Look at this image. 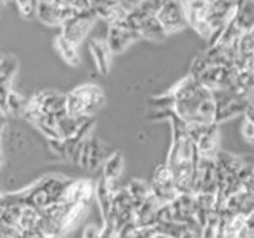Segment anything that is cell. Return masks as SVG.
Here are the masks:
<instances>
[{
	"label": "cell",
	"instance_id": "1",
	"mask_svg": "<svg viewBox=\"0 0 254 238\" xmlns=\"http://www.w3.org/2000/svg\"><path fill=\"white\" fill-rule=\"evenodd\" d=\"M167 92L173 97V113L185 124L214 122L216 105L213 91L205 87L192 75L180 79Z\"/></svg>",
	"mask_w": 254,
	"mask_h": 238
},
{
	"label": "cell",
	"instance_id": "2",
	"mask_svg": "<svg viewBox=\"0 0 254 238\" xmlns=\"http://www.w3.org/2000/svg\"><path fill=\"white\" fill-rule=\"evenodd\" d=\"M169 121L172 124V141L165 164L175 173L178 192L194 194V170L198 159L195 145L188 132V125L177 115L173 113Z\"/></svg>",
	"mask_w": 254,
	"mask_h": 238
},
{
	"label": "cell",
	"instance_id": "3",
	"mask_svg": "<svg viewBox=\"0 0 254 238\" xmlns=\"http://www.w3.org/2000/svg\"><path fill=\"white\" fill-rule=\"evenodd\" d=\"M105 105V94L97 84H81L67 94L65 111L70 116L92 118Z\"/></svg>",
	"mask_w": 254,
	"mask_h": 238
},
{
	"label": "cell",
	"instance_id": "4",
	"mask_svg": "<svg viewBox=\"0 0 254 238\" xmlns=\"http://www.w3.org/2000/svg\"><path fill=\"white\" fill-rule=\"evenodd\" d=\"M189 75L197 78L205 87L210 91H219V89H229L234 84V68L226 65H218V63L208 62L203 54L197 58L190 63Z\"/></svg>",
	"mask_w": 254,
	"mask_h": 238
},
{
	"label": "cell",
	"instance_id": "5",
	"mask_svg": "<svg viewBox=\"0 0 254 238\" xmlns=\"http://www.w3.org/2000/svg\"><path fill=\"white\" fill-rule=\"evenodd\" d=\"M254 27V0H242L232 19L222 29L216 42L238 45L240 38Z\"/></svg>",
	"mask_w": 254,
	"mask_h": 238
},
{
	"label": "cell",
	"instance_id": "6",
	"mask_svg": "<svg viewBox=\"0 0 254 238\" xmlns=\"http://www.w3.org/2000/svg\"><path fill=\"white\" fill-rule=\"evenodd\" d=\"M198 157L214 159L219 153V124H186Z\"/></svg>",
	"mask_w": 254,
	"mask_h": 238
},
{
	"label": "cell",
	"instance_id": "7",
	"mask_svg": "<svg viewBox=\"0 0 254 238\" xmlns=\"http://www.w3.org/2000/svg\"><path fill=\"white\" fill-rule=\"evenodd\" d=\"M214 105H216V113H214V122L221 124L235 116L245 113L246 107L250 105V100H246L242 95H238L232 87L229 89L213 91Z\"/></svg>",
	"mask_w": 254,
	"mask_h": 238
},
{
	"label": "cell",
	"instance_id": "8",
	"mask_svg": "<svg viewBox=\"0 0 254 238\" xmlns=\"http://www.w3.org/2000/svg\"><path fill=\"white\" fill-rule=\"evenodd\" d=\"M234 68V84L232 89L245 97L246 100L253 102L254 99V53H240L232 65Z\"/></svg>",
	"mask_w": 254,
	"mask_h": 238
},
{
	"label": "cell",
	"instance_id": "9",
	"mask_svg": "<svg viewBox=\"0 0 254 238\" xmlns=\"http://www.w3.org/2000/svg\"><path fill=\"white\" fill-rule=\"evenodd\" d=\"M126 22L137 30L141 38L151 40V42H164L169 37L165 34L162 24L159 22L157 16L143 11L140 8H133L127 13Z\"/></svg>",
	"mask_w": 254,
	"mask_h": 238
},
{
	"label": "cell",
	"instance_id": "10",
	"mask_svg": "<svg viewBox=\"0 0 254 238\" xmlns=\"http://www.w3.org/2000/svg\"><path fill=\"white\" fill-rule=\"evenodd\" d=\"M97 13H95L92 8H86L76 13L73 18L67 19L62 24V35L65 37L70 43L79 45L83 40L87 37V34L91 32L94 22L97 21Z\"/></svg>",
	"mask_w": 254,
	"mask_h": 238
},
{
	"label": "cell",
	"instance_id": "11",
	"mask_svg": "<svg viewBox=\"0 0 254 238\" xmlns=\"http://www.w3.org/2000/svg\"><path fill=\"white\" fill-rule=\"evenodd\" d=\"M151 192L161 202V205H169L180 195L177 181H175V173L167 164L159 165L156 169L153 182H151Z\"/></svg>",
	"mask_w": 254,
	"mask_h": 238
},
{
	"label": "cell",
	"instance_id": "12",
	"mask_svg": "<svg viewBox=\"0 0 254 238\" xmlns=\"http://www.w3.org/2000/svg\"><path fill=\"white\" fill-rule=\"evenodd\" d=\"M159 22L162 24L167 35H173L177 32H181L188 24L186 10L183 6L181 0H169L161 10L156 13Z\"/></svg>",
	"mask_w": 254,
	"mask_h": 238
},
{
	"label": "cell",
	"instance_id": "13",
	"mask_svg": "<svg viewBox=\"0 0 254 238\" xmlns=\"http://www.w3.org/2000/svg\"><path fill=\"white\" fill-rule=\"evenodd\" d=\"M216 162L214 159L198 157L194 170V194L197 192H216Z\"/></svg>",
	"mask_w": 254,
	"mask_h": 238
},
{
	"label": "cell",
	"instance_id": "14",
	"mask_svg": "<svg viewBox=\"0 0 254 238\" xmlns=\"http://www.w3.org/2000/svg\"><path fill=\"white\" fill-rule=\"evenodd\" d=\"M140 34L135 30L132 26L126 22V19L123 22L118 24H111L108 27V35H107V45L110 46V50L113 54H121L124 53L127 48H129L133 42L140 40Z\"/></svg>",
	"mask_w": 254,
	"mask_h": 238
},
{
	"label": "cell",
	"instance_id": "15",
	"mask_svg": "<svg viewBox=\"0 0 254 238\" xmlns=\"http://www.w3.org/2000/svg\"><path fill=\"white\" fill-rule=\"evenodd\" d=\"M108 159V146L97 137H89L83 145L79 165L87 170H95Z\"/></svg>",
	"mask_w": 254,
	"mask_h": 238
},
{
	"label": "cell",
	"instance_id": "16",
	"mask_svg": "<svg viewBox=\"0 0 254 238\" xmlns=\"http://www.w3.org/2000/svg\"><path fill=\"white\" fill-rule=\"evenodd\" d=\"M238 54H240V51H238V45L214 42V43L208 45V48L205 50L203 58L211 63L232 67L238 58Z\"/></svg>",
	"mask_w": 254,
	"mask_h": 238
},
{
	"label": "cell",
	"instance_id": "17",
	"mask_svg": "<svg viewBox=\"0 0 254 238\" xmlns=\"http://www.w3.org/2000/svg\"><path fill=\"white\" fill-rule=\"evenodd\" d=\"M95 195V186L91 179H76L71 181L64 192L61 202L62 203H89Z\"/></svg>",
	"mask_w": 254,
	"mask_h": 238
},
{
	"label": "cell",
	"instance_id": "18",
	"mask_svg": "<svg viewBox=\"0 0 254 238\" xmlns=\"http://www.w3.org/2000/svg\"><path fill=\"white\" fill-rule=\"evenodd\" d=\"M173 218L177 222L185 226H195V206H194V194H180L172 202Z\"/></svg>",
	"mask_w": 254,
	"mask_h": 238
},
{
	"label": "cell",
	"instance_id": "19",
	"mask_svg": "<svg viewBox=\"0 0 254 238\" xmlns=\"http://www.w3.org/2000/svg\"><path fill=\"white\" fill-rule=\"evenodd\" d=\"M195 221L200 227H205L213 214H216V192H197L194 194Z\"/></svg>",
	"mask_w": 254,
	"mask_h": 238
},
{
	"label": "cell",
	"instance_id": "20",
	"mask_svg": "<svg viewBox=\"0 0 254 238\" xmlns=\"http://www.w3.org/2000/svg\"><path fill=\"white\" fill-rule=\"evenodd\" d=\"M226 210H229L235 216H251L254 213V194L246 189L238 190V192L227 197Z\"/></svg>",
	"mask_w": 254,
	"mask_h": 238
},
{
	"label": "cell",
	"instance_id": "21",
	"mask_svg": "<svg viewBox=\"0 0 254 238\" xmlns=\"http://www.w3.org/2000/svg\"><path fill=\"white\" fill-rule=\"evenodd\" d=\"M159 206H161V202L154 197V194H151L145 202L135 208V222H137V226L141 229L154 227Z\"/></svg>",
	"mask_w": 254,
	"mask_h": 238
},
{
	"label": "cell",
	"instance_id": "22",
	"mask_svg": "<svg viewBox=\"0 0 254 238\" xmlns=\"http://www.w3.org/2000/svg\"><path fill=\"white\" fill-rule=\"evenodd\" d=\"M89 50L97 70L102 75H108L111 68V56H113V53H111L107 42H103L100 38H92L89 42Z\"/></svg>",
	"mask_w": 254,
	"mask_h": 238
},
{
	"label": "cell",
	"instance_id": "23",
	"mask_svg": "<svg viewBox=\"0 0 254 238\" xmlns=\"http://www.w3.org/2000/svg\"><path fill=\"white\" fill-rule=\"evenodd\" d=\"M113 195H115V192L108 187L107 179L102 177L97 184H95V198H97L103 222H107L110 218L111 206H113Z\"/></svg>",
	"mask_w": 254,
	"mask_h": 238
},
{
	"label": "cell",
	"instance_id": "24",
	"mask_svg": "<svg viewBox=\"0 0 254 238\" xmlns=\"http://www.w3.org/2000/svg\"><path fill=\"white\" fill-rule=\"evenodd\" d=\"M124 170V156L116 151V153L110 154L108 159L103 162V173L102 177L107 179H119Z\"/></svg>",
	"mask_w": 254,
	"mask_h": 238
},
{
	"label": "cell",
	"instance_id": "25",
	"mask_svg": "<svg viewBox=\"0 0 254 238\" xmlns=\"http://www.w3.org/2000/svg\"><path fill=\"white\" fill-rule=\"evenodd\" d=\"M56 48H58L59 54L62 56V59L65 60L68 65H78L79 63V56H78V51H76V45L70 43L68 40L64 37L62 34L56 38Z\"/></svg>",
	"mask_w": 254,
	"mask_h": 238
},
{
	"label": "cell",
	"instance_id": "26",
	"mask_svg": "<svg viewBox=\"0 0 254 238\" xmlns=\"http://www.w3.org/2000/svg\"><path fill=\"white\" fill-rule=\"evenodd\" d=\"M40 218H42V210H37V208H34V206L24 205L19 221H18V229L21 230V232L35 229L40 224Z\"/></svg>",
	"mask_w": 254,
	"mask_h": 238
},
{
	"label": "cell",
	"instance_id": "27",
	"mask_svg": "<svg viewBox=\"0 0 254 238\" xmlns=\"http://www.w3.org/2000/svg\"><path fill=\"white\" fill-rule=\"evenodd\" d=\"M127 190H129V194L135 203V208L140 206L151 194H153L151 192V184H148V182L138 178H133L129 184H127Z\"/></svg>",
	"mask_w": 254,
	"mask_h": 238
},
{
	"label": "cell",
	"instance_id": "28",
	"mask_svg": "<svg viewBox=\"0 0 254 238\" xmlns=\"http://www.w3.org/2000/svg\"><path fill=\"white\" fill-rule=\"evenodd\" d=\"M27 103L21 95H18L16 92H10L6 97V111H10L14 116L24 115V110H26Z\"/></svg>",
	"mask_w": 254,
	"mask_h": 238
},
{
	"label": "cell",
	"instance_id": "29",
	"mask_svg": "<svg viewBox=\"0 0 254 238\" xmlns=\"http://www.w3.org/2000/svg\"><path fill=\"white\" fill-rule=\"evenodd\" d=\"M238 51L243 54L254 53V27L246 32V34L240 38V42H238Z\"/></svg>",
	"mask_w": 254,
	"mask_h": 238
},
{
	"label": "cell",
	"instance_id": "30",
	"mask_svg": "<svg viewBox=\"0 0 254 238\" xmlns=\"http://www.w3.org/2000/svg\"><path fill=\"white\" fill-rule=\"evenodd\" d=\"M219 221V214H213L210 221L206 222V226L202 230V238H216V226Z\"/></svg>",
	"mask_w": 254,
	"mask_h": 238
},
{
	"label": "cell",
	"instance_id": "31",
	"mask_svg": "<svg viewBox=\"0 0 254 238\" xmlns=\"http://www.w3.org/2000/svg\"><path fill=\"white\" fill-rule=\"evenodd\" d=\"M103 230H105V224L102 226H97V224H87L84 229H83V234H81V238H100Z\"/></svg>",
	"mask_w": 254,
	"mask_h": 238
},
{
	"label": "cell",
	"instance_id": "32",
	"mask_svg": "<svg viewBox=\"0 0 254 238\" xmlns=\"http://www.w3.org/2000/svg\"><path fill=\"white\" fill-rule=\"evenodd\" d=\"M240 132H242V137H243L246 141L254 143V124L250 121L248 118H245V116H243V121H242Z\"/></svg>",
	"mask_w": 254,
	"mask_h": 238
},
{
	"label": "cell",
	"instance_id": "33",
	"mask_svg": "<svg viewBox=\"0 0 254 238\" xmlns=\"http://www.w3.org/2000/svg\"><path fill=\"white\" fill-rule=\"evenodd\" d=\"M202 230H203V227H200L198 224L189 226V227L185 229V232H183L181 238H202Z\"/></svg>",
	"mask_w": 254,
	"mask_h": 238
},
{
	"label": "cell",
	"instance_id": "34",
	"mask_svg": "<svg viewBox=\"0 0 254 238\" xmlns=\"http://www.w3.org/2000/svg\"><path fill=\"white\" fill-rule=\"evenodd\" d=\"M121 2L124 3V6L127 8V10H133V8L140 6V3L143 2V0H121Z\"/></svg>",
	"mask_w": 254,
	"mask_h": 238
},
{
	"label": "cell",
	"instance_id": "35",
	"mask_svg": "<svg viewBox=\"0 0 254 238\" xmlns=\"http://www.w3.org/2000/svg\"><path fill=\"white\" fill-rule=\"evenodd\" d=\"M243 116H245V118H248L250 121H251V122L254 124V103H253V102L250 103L248 107H246V110H245Z\"/></svg>",
	"mask_w": 254,
	"mask_h": 238
},
{
	"label": "cell",
	"instance_id": "36",
	"mask_svg": "<svg viewBox=\"0 0 254 238\" xmlns=\"http://www.w3.org/2000/svg\"><path fill=\"white\" fill-rule=\"evenodd\" d=\"M243 189L250 190V192H253V194H254V170H253V173H251V177L248 178V181L245 182Z\"/></svg>",
	"mask_w": 254,
	"mask_h": 238
},
{
	"label": "cell",
	"instance_id": "37",
	"mask_svg": "<svg viewBox=\"0 0 254 238\" xmlns=\"http://www.w3.org/2000/svg\"><path fill=\"white\" fill-rule=\"evenodd\" d=\"M3 205H6V195L0 192V206H3Z\"/></svg>",
	"mask_w": 254,
	"mask_h": 238
}]
</instances>
